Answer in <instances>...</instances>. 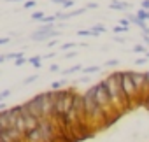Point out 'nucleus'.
I'll return each mask as SVG.
<instances>
[{
	"mask_svg": "<svg viewBox=\"0 0 149 142\" xmlns=\"http://www.w3.org/2000/svg\"><path fill=\"white\" fill-rule=\"evenodd\" d=\"M91 90H93V95H95V100H97V104H98V105H100L104 111H107V112L119 111V109H116V107L112 105V102H111V97H109V93H107V88H105L104 81H100V83H97L95 86H91Z\"/></svg>",
	"mask_w": 149,
	"mask_h": 142,
	"instance_id": "1",
	"label": "nucleus"
},
{
	"mask_svg": "<svg viewBox=\"0 0 149 142\" xmlns=\"http://www.w3.org/2000/svg\"><path fill=\"white\" fill-rule=\"evenodd\" d=\"M25 105L28 107L30 114H33L35 118H39V119H44L46 118V111H44V93L35 95L33 98H30L28 102H25Z\"/></svg>",
	"mask_w": 149,
	"mask_h": 142,
	"instance_id": "2",
	"label": "nucleus"
},
{
	"mask_svg": "<svg viewBox=\"0 0 149 142\" xmlns=\"http://www.w3.org/2000/svg\"><path fill=\"white\" fill-rule=\"evenodd\" d=\"M58 35H60L58 30H53V32H40V30H35V32L30 35V39H32V40H49V39H54V37H58Z\"/></svg>",
	"mask_w": 149,
	"mask_h": 142,
	"instance_id": "3",
	"label": "nucleus"
},
{
	"mask_svg": "<svg viewBox=\"0 0 149 142\" xmlns=\"http://www.w3.org/2000/svg\"><path fill=\"white\" fill-rule=\"evenodd\" d=\"M25 142H44L42 139V133H40V128H35V130H30L23 135Z\"/></svg>",
	"mask_w": 149,
	"mask_h": 142,
	"instance_id": "4",
	"label": "nucleus"
},
{
	"mask_svg": "<svg viewBox=\"0 0 149 142\" xmlns=\"http://www.w3.org/2000/svg\"><path fill=\"white\" fill-rule=\"evenodd\" d=\"M109 7L114 9V11H130V9H132V4H128V2H119V0H112V2L109 4Z\"/></svg>",
	"mask_w": 149,
	"mask_h": 142,
	"instance_id": "5",
	"label": "nucleus"
},
{
	"mask_svg": "<svg viewBox=\"0 0 149 142\" xmlns=\"http://www.w3.org/2000/svg\"><path fill=\"white\" fill-rule=\"evenodd\" d=\"M42 60H44V58L37 54V56H32V58H28V63H30V65H33L35 68H39V67L42 65Z\"/></svg>",
	"mask_w": 149,
	"mask_h": 142,
	"instance_id": "6",
	"label": "nucleus"
},
{
	"mask_svg": "<svg viewBox=\"0 0 149 142\" xmlns=\"http://www.w3.org/2000/svg\"><path fill=\"white\" fill-rule=\"evenodd\" d=\"M137 18L142 19V21H147V19H149V11H146V9H139V11H137Z\"/></svg>",
	"mask_w": 149,
	"mask_h": 142,
	"instance_id": "7",
	"label": "nucleus"
},
{
	"mask_svg": "<svg viewBox=\"0 0 149 142\" xmlns=\"http://www.w3.org/2000/svg\"><path fill=\"white\" fill-rule=\"evenodd\" d=\"M83 67L81 65H74V67H70V68H67V70H63V74L65 76H70V74H76V72H79Z\"/></svg>",
	"mask_w": 149,
	"mask_h": 142,
	"instance_id": "8",
	"label": "nucleus"
},
{
	"mask_svg": "<svg viewBox=\"0 0 149 142\" xmlns=\"http://www.w3.org/2000/svg\"><path fill=\"white\" fill-rule=\"evenodd\" d=\"M91 32H93V37H97V35H100V33L105 32V26H104V25H95V26L91 28Z\"/></svg>",
	"mask_w": 149,
	"mask_h": 142,
	"instance_id": "9",
	"label": "nucleus"
},
{
	"mask_svg": "<svg viewBox=\"0 0 149 142\" xmlns=\"http://www.w3.org/2000/svg\"><path fill=\"white\" fill-rule=\"evenodd\" d=\"M65 83L67 81H54V83H51V90L53 91H60V90H63L61 86H65Z\"/></svg>",
	"mask_w": 149,
	"mask_h": 142,
	"instance_id": "10",
	"label": "nucleus"
},
{
	"mask_svg": "<svg viewBox=\"0 0 149 142\" xmlns=\"http://www.w3.org/2000/svg\"><path fill=\"white\" fill-rule=\"evenodd\" d=\"M44 18H46V14H44L42 11H35V13L32 14V19H33V21H42Z\"/></svg>",
	"mask_w": 149,
	"mask_h": 142,
	"instance_id": "11",
	"label": "nucleus"
},
{
	"mask_svg": "<svg viewBox=\"0 0 149 142\" xmlns=\"http://www.w3.org/2000/svg\"><path fill=\"white\" fill-rule=\"evenodd\" d=\"M147 51L149 49H146V46H142V44H135L133 46V53H146L147 54Z\"/></svg>",
	"mask_w": 149,
	"mask_h": 142,
	"instance_id": "12",
	"label": "nucleus"
},
{
	"mask_svg": "<svg viewBox=\"0 0 149 142\" xmlns=\"http://www.w3.org/2000/svg\"><path fill=\"white\" fill-rule=\"evenodd\" d=\"M98 70H100V67H98V65L86 67V68H84V74H93V72H98Z\"/></svg>",
	"mask_w": 149,
	"mask_h": 142,
	"instance_id": "13",
	"label": "nucleus"
},
{
	"mask_svg": "<svg viewBox=\"0 0 149 142\" xmlns=\"http://www.w3.org/2000/svg\"><path fill=\"white\" fill-rule=\"evenodd\" d=\"M112 32H114V33H126V32H128V28H126V26L118 25V26H114V28H112Z\"/></svg>",
	"mask_w": 149,
	"mask_h": 142,
	"instance_id": "14",
	"label": "nucleus"
},
{
	"mask_svg": "<svg viewBox=\"0 0 149 142\" xmlns=\"http://www.w3.org/2000/svg\"><path fill=\"white\" fill-rule=\"evenodd\" d=\"M35 4H37L35 0H26V2L23 4V7H25V9H33V7H35Z\"/></svg>",
	"mask_w": 149,
	"mask_h": 142,
	"instance_id": "15",
	"label": "nucleus"
},
{
	"mask_svg": "<svg viewBox=\"0 0 149 142\" xmlns=\"http://www.w3.org/2000/svg\"><path fill=\"white\" fill-rule=\"evenodd\" d=\"M77 35H79V37H88V35H93V32H91V30H79Z\"/></svg>",
	"mask_w": 149,
	"mask_h": 142,
	"instance_id": "16",
	"label": "nucleus"
},
{
	"mask_svg": "<svg viewBox=\"0 0 149 142\" xmlns=\"http://www.w3.org/2000/svg\"><path fill=\"white\" fill-rule=\"evenodd\" d=\"M39 79V76L37 74H33V76H30V77H26L25 79V84H30V83H33V81H37Z\"/></svg>",
	"mask_w": 149,
	"mask_h": 142,
	"instance_id": "17",
	"label": "nucleus"
},
{
	"mask_svg": "<svg viewBox=\"0 0 149 142\" xmlns=\"http://www.w3.org/2000/svg\"><path fill=\"white\" fill-rule=\"evenodd\" d=\"M26 61H28V60H26V58L23 56V58H19V60H16V61H14V65H16V67H21V65H25Z\"/></svg>",
	"mask_w": 149,
	"mask_h": 142,
	"instance_id": "18",
	"label": "nucleus"
},
{
	"mask_svg": "<svg viewBox=\"0 0 149 142\" xmlns=\"http://www.w3.org/2000/svg\"><path fill=\"white\" fill-rule=\"evenodd\" d=\"M9 95H11V90H4L2 93H0V100H6Z\"/></svg>",
	"mask_w": 149,
	"mask_h": 142,
	"instance_id": "19",
	"label": "nucleus"
},
{
	"mask_svg": "<svg viewBox=\"0 0 149 142\" xmlns=\"http://www.w3.org/2000/svg\"><path fill=\"white\" fill-rule=\"evenodd\" d=\"M119 25H121V26H126V28H130V19H128V18H126V19L123 18V19L119 21Z\"/></svg>",
	"mask_w": 149,
	"mask_h": 142,
	"instance_id": "20",
	"label": "nucleus"
},
{
	"mask_svg": "<svg viewBox=\"0 0 149 142\" xmlns=\"http://www.w3.org/2000/svg\"><path fill=\"white\" fill-rule=\"evenodd\" d=\"M140 9H146V11H149V0H142Z\"/></svg>",
	"mask_w": 149,
	"mask_h": 142,
	"instance_id": "21",
	"label": "nucleus"
},
{
	"mask_svg": "<svg viewBox=\"0 0 149 142\" xmlns=\"http://www.w3.org/2000/svg\"><path fill=\"white\" fill-rule=\"evenodd\" d=\"M74 46H76L74 42H67V44H63V46H61V49H63V51H67V49H70V47H74Z\"/></svg>",
	"mask_w": 149,
	"mask_h": 142,
	"instance_id": "22",
	"label": "nucleus"
},
{
	"mask_svg": "<svg viewBox=\"0 0 149 142\" xmlns=\"http://www.w3.org/2000/svg\"><path fill=\"white\" fill-rule=\"evenodd\" d=\"M118 63H119V61H118V60H109V61H107V63H105V67H116V65H118Z\"/></svg>",
	"mask_w": 149,
	"mask_h": 142,
	"instance_id": "23",
	"label": "nucleus"
},
{
	"mask_svg": "<svg viewBox=\"0 0 149 142\" xmlns=\"http://www.w3.org/2000/svg\"><path fill=\"white\" fill-rule=\"evenodd\" d=\"M74 6V0H65V4H63V9H68Z\"/></svg>",
	"mask_w": 149,
	"mask_h": 142,
	"instance_id": "24",
	"label": "nucleus"
},
{
	"mask_svg": "<svg viewBox=\"0 0 149 142\" xmlns=\"http://www.w3.org/2000/svg\"><path fill=\"white\" fill-rule=\"evenodd\" d=\"M146 61H147V58H137L135 60V65H144Z\"/></svg>",
	"mask_w": 149,
	"mask_h": 142,
	"instance_id": "25",
	"label": "nucleus"
},
{
	"mask_svg": "<svg viewBox=\"0 0 149 142\" xmlns=\"http://www.w3.org/2000/svg\"><path fill=\"white\" fill-rule=\"evenodd\" d=\"M9 40H11L9 37H2V39H0V46H6V44H7Z\"/></svg>",
	"mask_w": 149,
	"mask_h": 142,
	"instance_id": "26",
	"label": "nucleus"
},
{
	"mask_svg": "<svg viewBox=\"0 0 149 142\" xmlns=\"http://www.w3.org/2000/svg\"><path fill=\"white\" fill-rule=\"evenodd\" d=\"M49 70H51V72H58V70H60V67H58L56 63H53V65L49 67Z\"/></svg>",
	"mask_w": 149,
	"mask_h": 142,
	"instance_id": "27",
	"label": "nucleus"
},
{
	"mask_svg": "<svg viewBox=\"0 0 149 142\" xmlns=\"http://www.w3.org/2000/svg\"><path fill=\"white\" fill-rule=\"evenodd\" d=\"M98 7V4H95V2H90L88 6H86V9H97Z\"/></svg>",
	"mask_w": 149,
	"mask_h": 142,
	"instance_id": "28",
	"label": "nucleus"
},
{
	"mask_svg": "<svg viewBox=\"0 0 149 142\" xmlns=\"http://www.w3.org/2000/svg\"><path fill=\"white\" fill-rule=\"evenodd\" d=\"M51 2H53V4H61V6H63L65 0H51Z\"/></svg>",
	"mask_w": 149,
	"mask_h": 142,
	"instance_id": "29",
	"label": "nucleus"
},
{
	"mask_svg": "<svg viewBox=\"0 0 149 142\" xmlns=\"http://www.w3.org/2000/svg\"><path fill=\"white\" fill-rule=\"evenodd\" d=\"M144 40H146V44H149V35H144Z\"/></svg>",
	"mask_w": 149,
	"mask_h": 142,
	"instance_id": "30",
	"label": "nucleus"
},
{
	"mask_svg": "<svg viewBox=\"0 0 149 142\" xmlns=\"http://www.w3.org/2000/svg\"><path fill=\"white\" fill-rule=\"evenodd\" d=\"M7 2H23V0H7Z\"/></svg>",
	"mask_w": 149,
	"mask_h": 142,
	"instance_id": "31",
	"label": "nucleus"
},
{
	"mask_svg": "<svg viewBox=\"0 0 149 142\" xmlns=\"http://www.w3.org/2000/svg\"><path fill=\"white\" fill-rule=\"evenodd\" d=\"M147 58H149V51H147Z\"/></svg>",
	"mask_w": 149,
	"mask_h": 142,
	"instance_id": "32",
	"label": "nucleus"
}]
</instances>
